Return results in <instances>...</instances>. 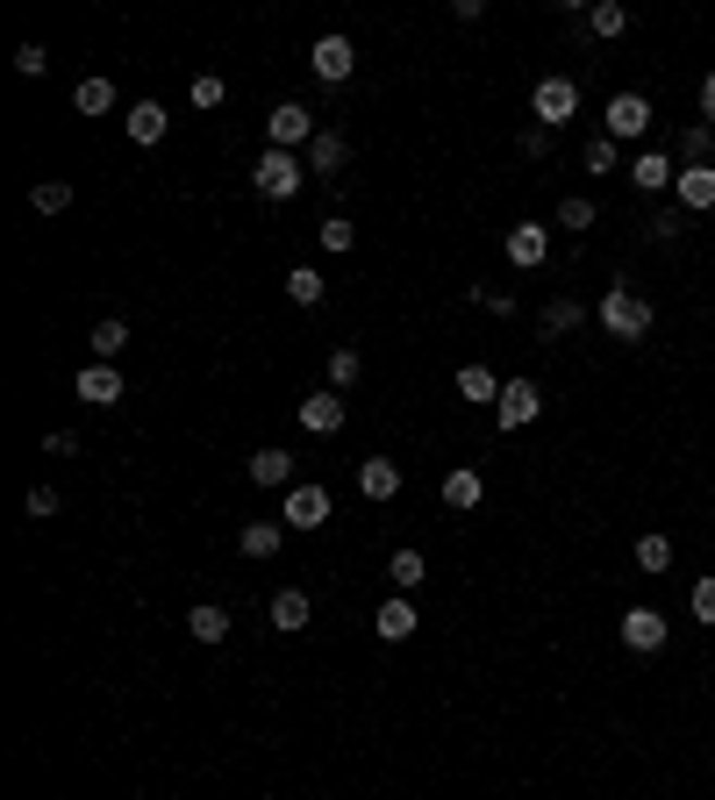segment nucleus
I'll use <instances>...</instances> for the list:
<instances>
[{
  "mask_svg": "<svg viewBox=\"0 0 715 800\" xmlns=\"http://www.w3.org/2000/svg\"><path fill=\"white\" fill-rule=\"evenodd\" d=\"M594 322L609 329L615 343H644L651 336V301L637 287H609V293H601V307H594Z\"/></svg>",
  "mask_w": 715,
  "mask_h": 800,
  "instance_id": "obj_1",
  "label": "nucleus"
},
{
  "mask_svg": "<svg viewBox=\"0 0 715 800\" xmlns=\"http://www.w3.org/2000/svg\"><path fill=\"white\" fill-rule=\"evenodd\" d=\"M301 179H308L301 157H293V151H273V143H265V157H258V172H251L258 201H293V193H301Z\"/></svg>",
  "mask_w": 715,
  "mask_h": 800,
  "instance_id": "obj_2",
  "label": "nucleus"
},
{
  "mask_svg": "<svg viewBox=\"0 0 715 800\" xmlns=\"http://www.w3.org/2000/svg\"><path fill=\"white\" fill-rule=\"evenodd\" d=\"M529 115H537V129H565V122L579 115V86L565 79V72L537 79V93H529Z\"/></svg>",
  "mask_w": 715,
  "mask_h": 800,
  "instance_id": "obj_3",
  "label": "nucleus"
},
{
  "mask_svg": "<svg viewBox=\"0 0 715 800\" xmlns=\"http://www.w3.org/2000/svg\"><path fill=\"white\" fill-rule=\"evenodd\" d=\"M265 137H273V151H308L323 129H315V115H308L301 101H279L273 115H265Z\"/></svg>",
  "mask_w": 715,
  "mask_h": 800,
  "instance_id": "obj_4",
  "label": "nucleus"
},
{
  "mask_svg": "<svg viewBox=\"0 0 715 800\" xmlns=\"http://www.w3.org/2000/svg\"><path fill=\"white\" fill-rule=\"evenodd\" d=\"M501 429H529L537 415H544V393H537V379H501Z\"/></svg>",
  "mask_w": 715,
  "mask_h": 800,
  "instance_id": "obj_5",
  "label": "nucleus"
},
{
  "mask_svg": "<svg viewBox=\"0 0 715 800\" xmlns=\"http://www.w3.org/2000/svg\"><path fill=\"white\" fill-rule=\"evenodd\" d=\"M308 65H315V79H323V86H343L358 72V43H351V36H323V43L308 51Z\"/></svg>",
  "mask_w": 715,
  "mask_h": 800,
  "instance_id": "obj_6",
  "label": "nucleus"
},
{
  "mask_svg": "<svg viewBox=\"0 0 715 800\" xmlns=\"http://www.w3.org/2000/svg\"><path fill=\"white\" fill-rule=\"evenodd\" d=\"M651 137V101L644 93H615L609 101V143H637Z\"/></svg>",
  "mask_w": 715,
  "mask_h": 800,
  "instance_id": "obj_7",
  "label": "nucleus"
},
{
  "mask_svg": "<svg viewBox=\"0 0 715 800\" xmlns=\"http://www.w3.org/2000/svg\"><path fill=\"white\" fill-rule=\"evenodd\" d=\"M279 515H287V529H323L329 522V486H308V479L287 486V508Z\"/></svg>",
  "mask_w": 715,
  "mask_h": 800,
  "instance_id": "obj_8",
  "label": "nucleus"
},
{
  "mask_svg": "<svg viewBox=\"0 0 715 800\" xmlns=\"http://www.w3.org/2000/svg\"><path fill=\"white\" fill-rule=\"evenodd\" d=\"M544 257H551V229H544V221H515V229H509V265L537 272Z\"/></svg>",
  "mask_w": 715,
  "mask_h": 800,
  "instance_id": "obj_9",
  "label": "nucleus"
},
{
  "mask_svg": "<svg viewBox=\"0 0 715 800\" xmlns=\"http://www.w3.org/2000/svg\"><path fill=\"white\" fill-rule=\"evenodd\" d=\"M72 393H79L86 408H115V401H122V372H115V365H101V358H93L79 379H72Z\"/></svg>",
  "mask_w": 715,
  "mask_h": 800,
  "instance_id": "obj_10",
  "label": "nucleus"
},
{
  "mask_svg": "<svg viewBox=\"0 0 715 800\" xmlns=\"http://www.w3.org/2000/svg\"><path fill=\"white\" fill-rule=\"evenodd\" d=\"M373 630L387 636V644H409L415 630H423V614H415V600L409 594H393V600H379V614H373Z\"/></svg>",
  "mask_w": 715,
  "mask_h": 800,
  "instance_id": "obj_11",
  "label": "nucleus"
},
{
  "mask_svg": "<svg viewBox=\"0 0 715 800\" xmlns=\"http://www.w3.org/2000/svg\"><path fill=\"white\" fill-rule=\"evenodd\" d=\"M665 636H673V622H665L658 608H630V614H623V644H630V650H665Z\"/></svg>",
  "mask_w": 715,
  "mask_h": 800,
  "instance_id": "obj_12",
  "label": "nucleus"
},
{
  "mask_svg": "<svg viewBox=\"0 0 715 800\" xmlns=\"http://www.w3.org/2000/svg\"><path fill=\"white\" fill-rule=\"evenodd\" d=\"M673 201H680L687 215H708L715 207V165H687L680 179H673Z\"/></svg>",
  "mask_w": 715,
  "mask_h": 800,
  "instance_id": "obj_13",
  "label": "nucleus"
},
{
  "mask_svg": "<svg viewBox=\"0 0 715 800\" xmlns=\"http://www.w3.org/2000/svg\"><path fill=\"white\" fill-rule=\"evenodd\" d=\"M243 472H251V486H301V479H293V450H279V443L251 450V465H243Z\"/></svg>",
  "mask_w": 715,
  "mask_h": 800,
  "instance_id": "obj_14",
  "label": "nucleus"
},
{
  "mask_svg": "<svg viewBox=\"0 0 715 800\" xmlns=\"http://www.w3.org/2000/svg\"><path fill=\"white\" fill-rule=\"evenodd\" d=\"M293 415H301L308 436H337V429H343V401H337V393H308Z\"/></svg>",
  "mask_w": 715,
  "mask_h": 800,
  "instance_id": "obj_15",
  "label": "nucleus"
},
{
  "mask_svg": "<svg viewBox=\"0 0 715 800\" xmlns=\"http://www.w3.org/2000/svg\"><path fill=\"white\" fill-rule=\"evenodd\" d=\"M358 494H365V500H393V494H401V465H393V458H365V465H358Z\"/></svg>",
  "mask_w": 715,
  "mask_h": 800,
  "instance_id": "obj_16",
  "label": "nucleus"
},
{
  "mask_svg": "<svg viewBox=\"0 0 715 800\" xmlns=\"http://www.w3.org/2000/svg\"><path fill=\"white\" fill-rule=\"evenodd\" d=\"M122 129H129V143H165V129H172V115L158 101H137L129 107V122H122Z\"/></svg>",
  "mask_w": 715,
  "mask_h": 800,
  "instance_id": "obj_17",
  "label": "nucleus"
},
{
  "mask_svg": "<svg viewBox=\"0 0 715 800\" xmlns=\"http://www.w3.org/2000/svg\"><path fill=\"white\" fill-rule=\"evenodd\" d=\"M673 179H680V172H673V157H665V151H644V157L630 165V187H637V193H665Z\"/></svg>",
  "mask_w": 715,
  "mask_h": 800,
  "instance_id": "obj_18",
  "label": "nucleus"
},
{
  "mask_svg": "<svg viewBox=\"0 0 715 800\" xmlns=\"http://www.w3.org/2000/svg\"><path fill=\"white\" fill-rule=\"evenodd\" d=\"M308 614H315V608H308V594H301V586H279V594H273V630H279V636L308 630Z\"/></svg>",
  "mask_w": 715,
  "mask_h": 800,
  "instance_id": "obj_19",
  "label": "nucleus"
},
{
  "mask_svg": "<svg viewBox=\"0 0 715 800\" xmlns=\"http://www.w3.org/2000/svg\"><path fill=\"white\" fill-rule=\"evenodd\" d=\"M279 544H287V522H243V536H237L243 558H279Z\"/></svg>",
  "mask_w": 715,
  "mask_h": 800,
  "instance_id": "obj_20",
  "label": "nucleus"
},
{
  "mask_svg": "<svg viewBox=\"0 0 715 800\" xmlns=\"http://www.w3.org/2000/svg\"><path fill=\"white\" fill-rule=\"evenodd\" d=\"M579 322H587V307H579V301H565V293H559V301H544V315H537V329H544L551 343H559V336H573Z\"/></svg>",
  "mask_w": 715,
  "mask_h": 800,
  "instance_id": "obj_21",
  "label": "nucleus"
},
{
  "mask_svg": "<svg viewBox=\"0 0 715 800\" xmlns=\"http://www.w3.org/2000/svg\"><path fill=\"white\" fill-rule=\"evenodd\" d=\"M187 636H193V644H222V636H229V608H215V600H201V608L187 614Z\"/></svg>",
  "mask_w": 715,
  "mask_h": 800,
  "instance_id": "obj_22",
  "label": "nucleus"
},
{
  "mask_svg": "<svg viewBox=\"0 0 715 800\" xmlns=\"http://www.w3.org/2000/svg\"><path fill=\"white\" fill-rule=\"evenodd\" d=\"M323 293H329V279L315 272V265H293L287 272V301L293 307H323Z\"/></svg>",
  "mask_w": 715,
  "mask_h": 800,
  "instance_id": "obj_23",
  "label": "nucleus"
},
{
  "mask_svg": "<svg viewBox=\"0 0 715 800\" xmlns=\"http://www.w3.org/2000/svg\"><path fill=\"white\" fill-rule=\"evenodd\" d=\"M587 29H594L601 43H615V36H630V8H615V0H594V8H587Z\"/></svg>",
  "mask_w": 715,
  "mask_h": 800,
  "instance_id": "obj_24",
  "label": "nucleus"
},
{
  "mask_svg": "<svg viewBox=\"0 0 715 800\" xmlns=\"http://www.w3.org/2000/svg\"><path fill=\"white\" fill-rule=\"evenodd\" d=\"M72 107H79V115H108V107H115V79H108V72L101 79H79L72 86Z\"/></svg>",
  "mask_w": 715,
  "mask_h": 800,
  "instance_id": "obj_25",
  "label": "nucleus"
},
{
  "mask_svg": "<svg viewBox=\"0 0 715 800\" xmlns=\"http://www.w3.org/2000/svg\"><path fill=\"white\" fill-rule=\"evenodd\" d=\"M343 157H351V143H343L337 129H323V137L308 143V172H343Z\"/></svg>",
  "mask_w": 715,
  "mask_h": 800,
  "instance_id": "obj_26",
  "label": "nucleus"
},
{
  "mask_svg": "<svg viewBox=\"0 0 715 800\" xmlns=\"http://www.w3.org/2000/svg\"><path fill=\"white\" fill-rule=\"evenodd\" d=\"M479 494H487V486H479V472H451V479H443V508H459V515H473Z\"/></svg>",
  "mask_w": 715,
  "mask_h": 800,
  "instance_id": "obj_27",
  "label": "nucleus"
},
{
  "mask_svg": "<svg viewBox=\"0 0 715 800\" xmlns=\"http://www.w3.org/2000/svg\"><path fill=\"white\" fill-rule=\"evenodd\" d=\"M387 580L401 586V594H409V586H423L429 580V564H423V550H393L387 558Z\"/></svg>",
  "mask_w": 715,
  "mask_h": 800,
  "instance_id": "obj_28",
  "label": "nucleus"
},
{
  "mask_svg": "<svg viewBox=\"0 0 715 800\" xmlns=\"http://www.w3.org/2000/svg\"><path fill=\"white\" fill-rule=\"evenodd\" d=\"M29 207H36V215H65V207H72V187H65V179H36V187H29Z\"/></svg>",
  "mask_w": 715,
  "mask_h": 800,
  "instance_id": "obj_29",
  "label": "nucleus"
},
{
  "mask_svg": "<svg viewBox=\"0 0 715 800\" xmlns=\"http://www.w3.org/2000/svg\"><path fill=\"white\" fill-rule=\"evenodd\" d=\"M122 343H129V322H122V315L93 322V358H101V365H115V351H122Z\"/></svg>",
  "mask_w": 715,
  "mask_h": 800,
  "instance_id": "obj_30",
  "label": "nucleus"
},
{
  "mask_svg": "<svg viewBox=\"0 0 715 800\" xmlns=\"http://www.w3.org/2000/svg\"><path fill=\"white\" fill-rule=\"evenodd\" d=\"M459 393L465 401H501V379L487 365H459Z\"/></svg>",
  "mask_w": 715,
  "mask_h": 800,
  "instance_id": "obj_31",
  "label": "nucleus"
},
{
  "mask_svg": "<svg viewBox=\"0 0 715 800\" xmlns=\"http://www.w3.org/2000/svg\"><path fill=\"white\" fill-rule=\"evenodd\" d=\"M708 151H715V129H708V122H687V129H680V157H687V165H708Z\"/></svg>",
  "mask_w": 715,
  "mask_h": 800,
  "instance_id": "obj_32",
  "label": "nucleus"
},
{
  "mask_svg": "<svg viewBox=\"0 0 715 800\" xmlns=\"http://www.w3.org/2000/svg\"><path fill=\"white\" fill-rule=\"evenodd\" d=\"M358 372H365V358H358L351 343H343V351H329V393H343V386H358Z\"/></svg>",
  "mask_w": 715,
  "mask_h": 800,
  "instance_id": "obj_33",
  "label": "nucleus"
},
{
  "mask_svg": "<svg viewBox=\"0 0 715 800\" xmlns=\"http://www.w3.org/2000/svg\"><path fill=\"white\" fill-rule=\"evenodd\" d=\"M559 229H573V237H579V229H594V201H587V193H565V201H559Z\"/></svg>",
  "mask_w": 715,
  "mask_h": 800,
  "instance_id": "obj_34",
  "label": "nucleus"
},
{
  "mask_svg": "<svg viewBox=\"0 0 715 800\" xmlns=\"http://www.w3.org/2000/svg\"><path fill=\"white\" fill-rule=\"evenodd\" d=\"M637 564L644 572H673V536H637Z\"/></svg>",
  "mask_w": 715,
  "mask_h": 800,
  "instance_id": "obj_35",
  "label": "nucleus"
},
{
  "mask_svg": "<svg viewBox=\"0 0 715 800\" xmlns=\"http://www.w3.org/2000/svg\"><path fill=\"white\" fill-rule=\"evenodd\" d=\"M687 608H694V622H708V630H715V572H701V580H694Z\"/></svg>",
  "mask_w": 715,
  "mask_h": 800,
  "instance_id": "obj_36",
  "label": "nucleus"
},
{
  "mask_svg": "<svg viewBox=\"0 0 715 800\" xmlns=\"http://www.w3.org/2000/svg\"><path fill=\"white\" fill-rule=\"evenodd\" d=\"M315 237H323V251H351V243H358V229H351L343 215H323V229H315Z\"/></svg>",
  "mask_w": 715,
  "mask_h": 800,
  "instance_id": "obj_37",
  "label": "nucleus"
},
{
  "mask_svg": "<svg viewBox=\"0 0 715 800\" xmlns=\"http://www.w3.org/2000/svg\"><path fill=\"white\" fill-rule=\"evenodd\" d=\"M579 165L594 172V179H609V172H623V165H615V143H609V137H594V143H587V157H579Z\"/></svg>",
  "mask_w": 715,
  "mask_h": 800,
  "instance_id": "obj_38",
  "label": "nucleus"
},
{
  "mask_svg": "<svg viewBox=\"0 0 715 800\" xmlns=\"http://www.w3.org/2000/svg\"><path fill=\"white\" fill-rule=\"evenodd\" d=\"M15 72H22V79H43V72H51V51H43V43H22V51H15Z\"/></svg>",
  "mask_w": 715,
  "mask_h": 800,
  "instance_id": "obj_39",
  "label": "nucleus"
},
{
  "mask_svg": "<svg viewBox=\"0 0 715 800\" xmlns=\"http://www.w3.org/2000/svg\"><path fill=\"white\" fill-rule=\"evenodd\" d=\"M229 101V86L215 79V72H201V79H193V107H222Z\"/></svg>",
  "mask_w": 715,
  "mask_h": 800,
  "instance_id": "obj_40",
  "label": "nucleus"
},
{
  "mask_svg": "<svg viewBox=\"0 0 715 800\" xmlns=\"http://www.w3.org/2000/svg\"><path fill=\"white\" fill-rule=\"evenodd\" d=\"M22 508H29V522H51V515H58V494H51V486H29V500H22Z\"/></svg>",
  "mask_w": 715,
  "mask_h": 800,
  "instance_id": "obj_41",
  "label": "nucleus"
},
{
  "mask_svg": "<svg viewBox=\"0 0 715 800\" xmlns=\"http://www.w3.org/2000/svg\"><path fill=\"white\" fill-rule=\"evenodd\" d=\"M473 307H487V315H515V301L501 287H473Z\"/></svg>",
  "mask_w": 715,
  "mask_h": 800,
  "instance_id": "obj_42",
  "label": "nucleus"
},
{
  "mask_svg": "<svg viewBox=\"0 0 715 800\" xmlns=\"http://www.w3.org/2000/svg\"><path fill=\"white\" fill-rule=\"evenodd\" d=\"M687 229V207H658V215H651V237H680Z\"/></svg>",
  "mask_w": 715,
  "mask_h": 800,
  "instance_id": "obj_43",
  "label": "nucleus"
},
{
  "mask_svg": "<svg viewBox=\"0 0 715 800\" xmlns=\"http://www.w3.org/2000/svg\"><path fill=\"white\" fill-rule=\"evenodd\" d=\"M523 157H529V165H537V157H551V129H529V137H523Z\"/></svg>",
  "mask_w": 715,
  "mask_h": 800,
  "instance_id": "obj_44",
  "label": "nucleus"
},
{
  "mask_svg": "<svg viewBox=\"0 0 715 800\" xmlns=\"http://www.w3.org/2000/svg\"><path fill=\"white\" fill-rule=\"evenodd\" d=\"M701 122L715 129V65H708V79H701Z\"/></svg>",
  "mask_w": 715,
  "mask_h": 800,
  "instance_id": "obj_45",
  "label": "nucleus"
}]
</instances>
